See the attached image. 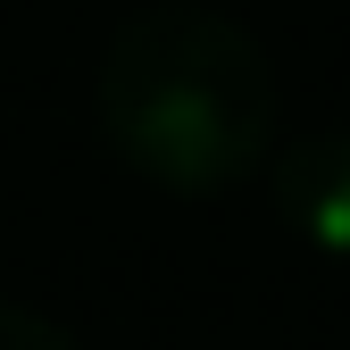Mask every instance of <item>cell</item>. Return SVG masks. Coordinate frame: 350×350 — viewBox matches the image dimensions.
Returning a JSON list of instances; mask_svg holds the SVG:
<instances>
[{
    "label": "cell",
    "mask_w": 350,
    "mask_h": 350,
    "mask_svg": "<svg viewBox=\"0 0 350 350\" xmlns=\"http://www.w3.org/2000/svg\"><path fill=\"white\" fill-rule=\"evenodd\" d=\"M267 192L292 242H309L317 258H350V134L292 142L267 175Z\"/></svg>",
    "instance_id": "cell-2"
},
{
    "label": "cell",
    "mask_w": 350,
    "mask_h": 350,
    "mask_svg": "<svg viewBox=\"0 0 350 350\" xmlns=\"http://www.w3.org/2000/svg\"><path fill=\"white\" fill-rule=\"evenodd\" d=\"M100 134L150 192L217 200L275 142V67L217 9H142L100 59Z\"/></svg>",
    "instance_id": "cell-1"
},
{
    "label": "cell",
    "mask_w": 350,
    "mask_h": 350,
    "mask_svg": "<svg viewBox=\"0 0 350 350\" xmlns=\"http://www.w3.org/2000/svg\"><path fill=\"white\" fill-rule=\"evenodd\" d=\"M0 350H75L67 325H51L42 309H17V300H0Z\"/></svg>",
    "instance_id": "cell-3"
}]
</instances>
